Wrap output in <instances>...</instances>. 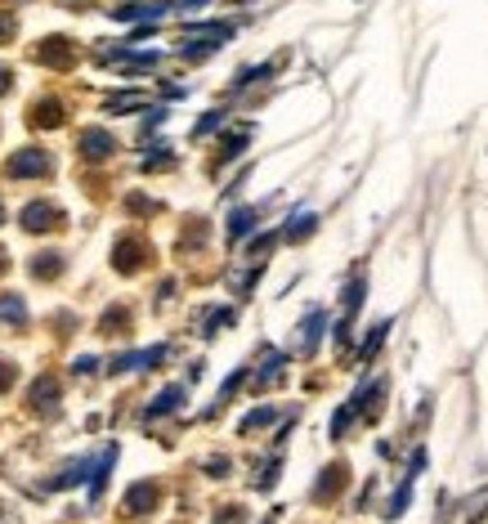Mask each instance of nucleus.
Segmentation results:
<instances>
[{
  "instance_id": "f257e3e1",
  "label": "nucleus",
  "mask_w": 488,
  "mask_h": 524,
  "mask_svg": "<svg viewBox=\"0 0 488 524\" xmlns=\"http://www.w3.org/2000/svg\"><path fill=\"white\" fill-rule=\"evenodd\" d=\"M45 170H50V152H41V148H18L5 161V175L9 179H41Z\"/></svg>"
},
{
  "instance_id": "f03ea898",
  "label": "nucleus",
  "mask_w": 488,
  "mask_h": 524,
  "mask_svg": "<svg viewBox=\"0 0 488 524\" xmlns=\"http://www.w3.org/2000/svg\"><path fill=\"white\" fill-rule=\"evenodd\" d=\"M36 59H41L45 68H68L77 54H72V41H68V36H50V41L36 45Z\"/></svg>"
},
{
  "instance_id": "7ed1b4c3",
  "label": "nucleus",
  "mask_w": 488,
  "mask_h": 524,
  "mask_svg": "<svg viewBox=\"0 0 488 524\" xmlns=\"http://www.w3.org/2000/svg\"><path fill=\"white\" fill-rule=\"evenodd\" d=\"M63 225V216L54 211V207H41V202H32L27 211H23V229L27 234H41V229H59Z\"/></svg>"
},
{
  "instance_id": "20e7f679",
  "label": "nucleus",
  "mask_w": 488,
  "mask_h": 524,
  "mask_svg": "<svg viewBox=\"0 0 488 524\" xmlns=\"http://www.w3.org/2000/svg\"><path fill=\"white\" fill-rule=\"evenodd\" d=\"M113 134H104V131H86L81 134V157H90V161H104L108 152H113Z\"/></svg>"
},
{
  "instance_id": "39448f33",
  "label": "nucleus",
  "mask_w": 488,
  "mask_h": 524,
  "mask_svg": "<svg viewBox=\"0 0 488 524\" xmlns=\"http://www.w3.org/2000/svg\"><path fill=\"white\" fill-rule=\"evenodd\" d=\"M152 502H157V489L152 484H134L130 498H125V511L130 516H143V511H152Z\"/></svg>"
},
{
  "instance_id": "423d86ee",
  "label": "nucleus",
  "mask_w": 488,
  "mask_h": 524,
  "mask_svg": "<svg viewBox=\"0 0 488 524\" xmlns=\"http://www.w3.org/2000/svg\"><path fill=\"white\" fill-rule=\"evenodd\" d=\"M32 126H41V131H54V126H63V113H59V104H54V99L36 104V108H32Z\"/></svg>"
},
{
  "instance_id": "0eeeda50",
  "label": "nucleus",
  "mask_w": 488,
  "mask_h": 524,
  "mask_svg": "<svg viewBox=\"0 0 488 524\" xmlns=\"http://www.w3.org/2000/svg\"><path fill=\"white\" fill-rule=\"evenodd\" d=\"M139 252H143V247H139V243H134V238H125L122 247H117V252H113V264H117V269H122V273H134V269H139V261H143V256H139Z\"/></svg>"
},
{
  "instance_id": "6e6552de",
  "label": "nucleus",
  "mask_w": 488,
  "mask_h": 524,
  "mask_svg": "<svg viewBox=\"0 0 488 524\" xmlns=\"http://www.w3.org/2000/svg\"><path fill=\"white\" fill-rule=\"evenodd\" d=\"M32 394H36V399H32V408H36V412H54V408H59V391H54V382H50V377H45V382H36Z\"/></svg>"
},
{
  "instance_id": "1a4fd4ad",
  "label": "nucleus",
  "mask_w": 488,
  "mask_h": 524,
  "mask_svg": "<svg viewBox=\"0 0 488 524\" xmlns=\"http://www.w3.org/2000/svg\"><path fill=\"white\" fill-rule=\"evenodd\" d=\"M184 403V391L180 386H170V391H161L157 403H148V417H161V412H170V408H180Z\"/></svg>"
},
{
  "instance_id": "9d476101",
  "label": "nucleus",
  "mask_w": 488,
  "mask_h": 524,
  "mask_svg": "<svg viewBox=\"0 0 488 524\" xmlns=\"http://www.w3.org/2000/svg\"><path fill=\"white\" fill-rule=\"evenodd\" d=\"M0 318H9V323H27V305H23V296H0Z\"/></svg>"
},
{
  "instance_id": "9b49d317",
  "label": "nucleus",
  "mask_w": 488,
  "mask_h": 524,
  "mask_svg": "<svg viewBox=\"0 0 488 524\" xmlns=\"http://www.w3.org/2000/svg\"><path fill=\"white\" fill-rule=\"evenodd\" d=\"M59 269H63V261H59L54 252H50V256H36V261H32V273H36V278H54Z\"/></svg>"
},
{
  "instance_id": "f8f14e48",
  "label": "nucleus",
  "mask_w": 488,
  "mask_h": 524,
  "mask_svg": "<svg viewBox=\"0 0 488 524\" xmlns=\"http://www.w3.org/2000/svg\"><path fill=\"white\" fill-rule=\"evenodd\" d=\"M143 104V95H117V99H108V113H134Z\"/></svg>"
},
{
  "instance_id": "ddd939ff",
  "label": "nucleus",
  "mask_w": 488,
  "mask_h": 524,
  "mask_svg": "<svg viewBox=\"0 0 488 524\" xmlns=\"http://www.w3.org/2000/svg\"><path fill=\"white\" fill-rule=\"evenodd\" d=\"M251 225H255V211H234V225H229V234L238 238V234H246Z\"/></svg>"
},
{
  "instance_id": "4468645a",
  "label": "nucleus",
  "mask_w": 488,
  "mask_h": 524,
  "mask_svg": "<svg viewBox=\"0 0 488 524\" xmlns=\"http://www.w3.org/2000/svg\"><path fill=\"white\" fill-rule=\"evenodd\" d=\"M264 421H273V412H269V408H260V412H251V417H246V421H243V430H255V426H264Z\"/></svg>"
},
{
  "instance_id": "2eb2a0df",
  "label": "nucleus",
  "mask_w": 488,
  "mask_h": 524,
  "mask_svg": "<svg viewBox=\"0 0 488 524\" xmlns=\"http://www.w3.org/2000/svg\"><path fill=\"white\" fill-rule=\"evenodd\" d=\"M9 382H14V363L0 359V391H9Z\"/></svg>"
},
{
  "instance_id": "dca6fc26",
  "label": "nucleus",
  "mask_w": 488,
  "mask_h": 524,
  "mask_svg": "<svg viewBox=\"0 0 488 524\" xmlns=\"http://www.w3.org/2000/svg\"><path fill=\"white\" fill-rule=\"evenodd\" d=\"M9 32H14V18H5V14H0V41H9Z\"/></svg>"
},
{
  "instance_id": "f3484780",
  "label": "nucleus",
  "mask_w": 488,
  "mask_h": 524,
  "mask_svg": "<svg viewBox=\"0 0 488 524\" xmlns=\"http://www.w3.org/2000/svg\"><path fill=\"white\" fill-rule=\"evenodd\" d=\"M180 9H198V5H207V0H175Z\"/></svg>"
},
{
  "instance_id": "a211bd4d",
  "label": "nucleus",
  "mask_w": 488,
  "mask_h": 524,
  "mask_svg": "<svg viewBox=\"0 0 488 524\" xmlns=\"http://www.w3.org/2000/svg\"><path fill=\"white\" fill-rule=\"evenodd\" d=\"M5 90H9V72L0 68V95H5Z\"/></svg>"
},
{
  "instance_id": "6ab92c4d",
  "label": "nucleus",
  "mask_w": 488,
  "mask_h": 524,
  "mask_svg": "<svg viewBox=\"0 0 488 524\" xmlns=\"http://www.w3.org/2000/svg\"><path fill=\"white\" fill-rule=\"evenodd\" d=\"M5 264H9V256H5V247H0V269H5Z\"/></svg>"
},
{
  "instance_id": "aec40b11",
  "label": "nucleus",
  "mask_w": 488,
  "mask_h": 524,
  "mask_svg": "<svg viewBox=\"0 0 488 524\" xmlns=\"http://www.w3.org/2000/svg\"><path fill=\"white\" fill-rule=\"evenodd\" d=\"M0 220H5V207H0Z\"/></svg>"
}]
</instances>
